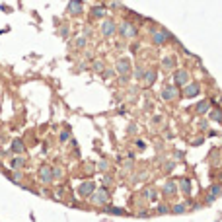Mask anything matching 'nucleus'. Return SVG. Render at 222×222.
<instances>
[{
  "mask_svg": "<svg viewBox=\"0 0 222 222\" xmlns=\"http://www.w3.org/2000/svg\"><path fill=\"white\" fill-rule=\"evenodd\" d=\"M39 179H41L43 183H51V181H53V168L41 166V169H39Z\"/></svg>",
  "mask_w": 222,
  "mask_h": 222,
  "instance_id": "f257e3e1",
  "label": "nucleus"
},
{
  "mask_svg": "<svg viewBox=\"0 0 222 222\" xmlns=\"http://www.w3.org/2000/svg\"><path fill=\"white\" fill-rule=\"evenodd\" d=\"M80 195H82V197H90L92 193H94V183L92 181H88V183H82V185H80Z\"/></svg>",
  "mask_w": 222,
  "mask_h": 222,
  "instance_id": "f03ea898",
  "label": "nucleus"
},
{
  "mask_svg": "<svg viewBox=\"0 0 222 222\" xmlns=\"http://www.w3.org/2000/svg\"><path fill=\"white\" fill-rule=\"evenodd\" d=\"M173 80H175L177 86H179V84H187V82H189V74L185 72V70H179V72H175Z\"/></svg>",
  "mask_w": 222,
  "mask_h": 222,
  "instance_id": "7ed1b4c3",
  "label": "nucleus"
},
{
  "mask_svg": "<svg viewBox=\"0 0 222 222\" xmlns=\"http://www.w3.org/2000/svg\"><path fill=\"white\" fill-rule=\"evenodd\" d=\"M94 201L98 203V205H101V203H107V191L103 189V187H101V189H98V193L94 195Z\"/></svg>",
  "mask_w": 222,
  "mask_h": 222,
  "instance_id": "20e7f679",
  "label": "nucleus"
},
{
  "mask_svg": "<svg viewBox=\"0 0 222 222\" xmlns=\"http://www.w3.org/2000/svg\"><path fill=\"white\" fill-rule=\"evenodd\" d=\"M175 95H177V90H175V88H172V86H168V88L162 90V98H164V99H173Z\"/></svg>",
  "mask_w": 222,
  "mask_h": 222,
  "instance_id": "39448f33",
  "label": "nucleus"
},
{
  "mask_svg": "<svg viewBox=\"0 0 222 222\" xmlns=\"http://www.w3.org/2000/svg\"><path fill=\"white\" fill-rule=\"evenodd\" d=\"M199 94V84L197 82H191L187 88H185V95L187 98H193V95H197Z\"/></svg>",
  "mask_w": 222,
  "mask_h": 222,
  "instance_id": "423d86ee",
  "label": "nucleus"
},
{
  "mask_svg": "<svg viewBox=\"0 0 222 222\" xmlns=\"http://www.w3.org/2000/svg\"><path fill=\"white\" fill-rule=\"evenodd\" d=\"M222 195V185H212L210 187V195H209V203H212L216 197Z\"/></svg>",
  "mask_w": 222,
  "mask_h": 222,
  "instance_id": "0eeeda50",
  "label": "nucleus"
},
{
  "mask_svg": "<svg viewBox=\"0 0 222 222\" xmlns=\"http://www.w3.org/2000/svg\"><path fill=\"white\" fill-rule=\"evenodd\" d=\"M121 31H123V35H125V37H135L136 29L132 27L131 24H123V25H121Z\"/></svg>",
  "mask_w": 222,
  "mask_h": 222,
  "instance_id": "6e6552de",
  "label": "nucleus"
},
{
  "mask_svg": "<svg viewBox=\"0 0 222 222\" xmlns=\"http://www.w3.org/2000/svg\"><path fill=\"white\" fill-rule=\"evenodd\" d=\"M101 31H103V35H111L115 31V24L113 21H105V24L101 25Z\"/></svg>",
  "mask_w": 222,
  "mask_h": 222,
  "instance_id": "1a4fd4ad",
  "label": "nucleus"
},
{
  "mask_svg": "<svg viewBox=\"0 0 222 222\" xmlns=\"http://www.w3.org/2000/svg\"><path fill=\"white\" fill-rule=\"evenodd\" d=\"M80 10H82V2H80V0H74V2H70V6H68V12H70V14H78Z\"/></svg>",
  "mask_w": 222,
  "mask_h": 222,
  "instance_id": "9d476101",
  "label": "nucleus"
},
{
  "mask_svg": "<svg viewBox=\"0 0 222 222\" xmlns=\"http://www.w3.org/2000/svg\"><path fill=\"white\" fill-rule=\"evenodd\" d=\"M117 70H119L121 74L129 72V61H127V58H121V61L117 62Z\"/></svg>",
  "mask_w": 222,
  "mask_h": 222,
  "instance_id": "9b49d317",
  "label": "nucleus"
},
{
  "mask_svg": "<svg viewBox=\"0 0 222 222\" xmlns=\"http://www.w3.org/2000/svg\"><path fill=\"white\" fill-rule=\"evenodd\" d=\"M179 187H181L183 193H191V181L189 179H181L179 181Z\"/></svg>",
  "mask_w": 222,
  "mask_h": 222,
  "instance_id": "f8f14e48",
  "label": "nucleus"
},
{
  "mask_svg": "<svg viewBox=\"0 0 222 222\" xmlns=\"http://www.w3.org/2000/svg\"><path fill=\"white\" fill-rule=\"evenodd\" d=\"M164 189H166V193H169V195H172V193H175L177 185H175L173 181H166V183H164Z\"/></svg>",
  "mask_w": 222,
  "mask_h": 222,
  "instance_id": "ddd939ff",
  "label": "nucleus"
},
{
  "mask_svg": "<svg viewBox=\"0 0 222 222\" xmlns=\"http://www.w3.org/2000/svg\"><path fill=\"white\" fill-rule=\"evenodd\" d=\"M144 80H146V84H154V80H156V72L154 70H148L144 74Z\"/></svg>",
  "mask_w": 222,
  "mask_h": 222,
  "instance_id": "4468645a",
  "label": "nucleus"
},
{
  "mask_svg": "<svg viewBox=\"0 0 222 222\" xmlns=\"http://www.w3.org/2000/svg\"><path fill=\"white\" fill-rule=\"evenodd\" d=\"M197 113H206L209 111V101H201V103H197Z\"/></svg>",
  "mask_w": 222,
  "mask_h": 222,
  "instance_id": "2eb2a0df",
  "label": "nucleus"
},
{
  "mask_svg": "<svg viewBox=\"0 0 222 222\" xmlns=\"http://www.w3.org/2000/svg\"><path fill=\"white\" fill-rule=\"evenodd\" d=\"M12 150H14V152H24V144H21V140H20V138L12 142Z\"/></svg>",
  "mask_w": 222,
  "mask_h": 222,
  "instance_id": "dca6fc26",
  "label": "nucleus"
},
{
  "mask_svg": "<svg viewBox=\"0 0 222 222\" xmlns=\"http://www.w3.org/2000/svg\"><path fill=\"white\" fill-rule=\"evenodd\" d=\"M166 37H168L166 33H160V31H158V33H154V41H156V43H164Z\"/></svg>",
  "mask_w": 222,
  "mask_h": 222,
  "instance_id": "f3484780",
  "label": "nucleus"
},
{
  "mask_svg": "<svg viewBox=\"0 0 222 222\" xmlns=\"http://www.w3.org/2000/svg\"><path fill=\"white\" fill-rule=\"evenodd\" d=\"M21 166H24V158H14L12 160V168H21Z\"/></svg>",
  "mask_w": 222,
  "mask_h": 222,
  "instance_id": "a211bd4d",
  "label": "nucleus"
},
{
  "mask_svg": "<svg viewBox=\"0 0 222 222\" xmlns=\"http://www.w3.org/2000/svg\"><path fill=\"white\" fill-rule=\"evenodd\" d=\"M144 195H146L148 199H150V201H154V199H156V197H158L156 193H154V189H148V191H146V193H144Z\"/></svg>",
  "mask_w": 222,
  "mask_h": 222,
  "instance_id": "6ab92c4d",
  "label": "nucleus"
},
{
  "mask_svg": "<svg viewBox=\"0 0 222 222\" xmlns=\"http://www.w3.org/2000/svg\"><path fill=\"white\" fill-rule=\"evenodd\" d=\"M173 212H185V205L181 203V205H175L173 206Z\"/></svg>",
  "mask_w": 222,
  "mask_h": 222,
  "instance_id": "aec40b11",
  "label": "nucleus"
},
{
  "mask_svg": "<svg viewBox=\"0 0 222 222\" xmlns=\"http://www.w3.org/2000/svg\"><path fill=\"white\" fill-rule=\"evenodd\" d=\"M164 64L168 66V68H172V66L175 64V61H173V58H164Z\"/></svg>",
  "mask_w": 222,
  "mask_h": 222,
  "instance_id": "412c9836",
  "label": "nucleus"
},
{
  "mask_svg": "<svg viewBox=\"0 0 222 222\" xmlns=\"http://www.w3.org/2000/svg\"><path fill=\"white\" fill-rule=\"evenodd\" d=\"M107 212H113V214H125V210H121V209H105Z\"/></svg>",
  "mask_w": 222,
  "mask_h": 222,
  "instance_id": "4be33fe9",
  "label": "nucleus"
},
{
  "mask_svg": "<svg viewBox=\"0 0 222 222\" xmlns=\"http://www.w3.org/2000/svg\"><path fill=\"white\" fill-rule=\"evenodd\" d=\"M10 177H12L14 181H20V179H21V173H20V172H16V173H12Z\"/></svg>",
  "mask_w": 222,
  "mask_h": 222,
  "instance_id": "5701e85b",
  "label": "nucleus"
},
{
  "mask_svg": "<svg viewBox=\"0 0 222 222\" xmlns=\"http://www.w3.org/2000/svg\"><path fill=\"white\" fill-rule=\"evenodd\" d=\"M94 16H103V8H94Z\"/></svg>",
  "mask_w": 222,
  "mask_h": 222,
  "instance_id": "b1692460",
  "label": "nucleus"
},
{
  "mask_svg": "<svg viewBox=\"0 0 222 222\" xmlns=\"http://www.w3.org/2000/svg\"><path fill=\"white\" fill-rule=\"evenodd\" d=\"M212 119H216V121L222 123V115H218V111H214V113H212Z\"/></svg>",
  "mask_w": 222,
  "mask_h": 222,
  "instance_id": "393cba45",
  "label": "nucleus"
},
{
  "mask_svg": "<svg viewBox=\"0 0 222 222\" xmlns=\"http://www.w3.org/2000/svg\"><path fill=\"white\" fill-rule=\"evenodd\" d=\"M136 148H138V150H142V148H144V142H142V140H138V142H136Z\"/></svg>",
  "mask_w": 222,
  "mask_h": 222,
  "instance_id": "a878e982",
  "label": "nucleus"
},
{
  "mask_svg": "<svg viewBox=\"0 0 222 222\" xmlns=\"http://www.w3.org/2000/svg\"><path fill=\"white\" fill-rule=\"evenodd\" d=\"M152 121H154V123H160V121H162V115H154Z\"/></svg>",
  "mask_w": 222,
  "mask_h": 222,
  "instance_id": "bb28decb",
  "label": "nucleus"
}]
</instances>
